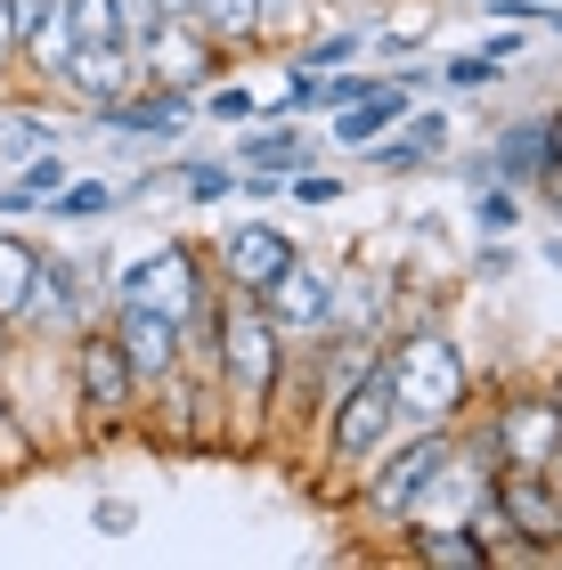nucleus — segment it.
<instances>
[{
  "mask_svg": "<svg viewBox=\"0 0 562 570\" xmlns=\"http://www.w3.org/2000/svg\"><path fill=\"white\" fill-rule=\"evenodd\" d=\"M375 358H383L392 400H400V424H465L473 367H465V351H456L448 326H400L392 351H375Z\"/></svg>",
  "mask_w": 562,
  "mask_h": 570,
  "instance_id": "f257e3e1",
  "label": "nucleus"
},
{
  "mask_svg": "<svg viewBox=\"0 0 562 570\" xmlns=\"http://www.w3.org/2000/svg\"><path fill=\"white\" fill-rule=\"evenodd\" d=\"M286 334H277L262 309H253L245 294H228L220 309V334H213V351H204V367H213V383L228 400H245V407H269L277 400V383H286Z\"/></svg>",
  "mask_w": 562,
  "mask_h": 570,
  "instance_id": "f03ea898",
  "label": "nucleus"
},
{
  "mask_svg": "<svg viewBox=\"0 0 562 570\" xmlns=\"http://www.w3.org/2000/svg\"><path fill=\"white\" fill-rule=\"evenodd\" d=\"M490 505L505 522L497 562H554V547H562V481L554 473H539V464H497Z\"/></svg>",
  "mask_w": 562,
  "mask_h": 570,
  "instance_id": "7ed1b4c3",
  "label": "nucleus"
},
{
  "mask_svg": "<svg viewBox=\"0 0 562 570\" xmlns=\"http://www.w3.org/2000/svg\"><path fill=\"white\" fill-rule=\"evenodd\" d=\"M66 383H73V416H82L90 432L131 424V407L147 400L139 375H131V358H122V343H115L107 326H82L66 343Z\"/></svg>",
  "mask_w": 562,
  "mask_h": 570,
  "instance_id": "20e7f679",
  "label": "nucleus"
},
{
  "mask_svg": "<svg viewBox=\"0 0 562 570\" xmlns=\"http://www.w3.org/2000/svg\"><path fill=\"white\" fill-rule=\"evenodd\" d=\"M220 294V277H213V253L188 245V237H171L156 253H139L131 269H115L107 277V302H147V309H171V318L188 326V309L196 302H213Z\"/></svg>",
  "mask_w": 562,
  "mask_h": 570,
  "instance_id": "39448f33",
  "label": "nucleus"
},
{
  "mask_svg": "<svg viewBox=\"0 0 562 570\" xmlns=\"http://www.w3.org/2000/svg\"><path fill=\"white\" fill-rule=\"evenodd\" d=\"M392 432H400V400H392V383H383V358H367V367L326 400V456L367 473V464L392 449Z\"/></svg>",
  "mask_w": 562,
  "mask_h": 570,
  "instance_id": "423d86ee",
  "label": "nucleus"
},
{
  "mask_svg": "<svg viewBox=\"0 0 562 570\" xmlns=\"http://www.w3.org/2000/svg\"><path fill=\"white\" fill-rule=\"evenodd\" d=\"M490 440H497V464H539V473H554L562 464V407L546 383H514V392L490 400Z\"/></svg>",
  "mask_w": 562,
  "mask_h": 570,
  "instance_id": "0eeeda50",
  "label": "nucleus"
},
{
  "mask_svg": "<svg viewBox=\"0 0 562 570\" xmlns=\"http://www.w3.org/2000/svg\"><path fill=\"white\" fill-rule=\"evenodd\" d=\"M448 449H456V424H416L407 449H383V456L367 464V513H375V522H407L416 489L448 464Z\"/></svg>",
  "mask_w": 562,
  "mask_h": 570,
  "instance_id": "6e6552de",
  "label": "nucleus"
},
{
  "mask_svg": "<svg viewBox=\"0 0 562 570\" xmlns=\"http://www.w3.org/2000/svg\"><path fill=\"white\" fill-rule=\"evenodd\" d=\"M481 179H505V188L546 196L562 179V115H514L490 147H481Z\"/></svg>",
  "mask_w": 562,
  "mask_h": 570,
  "instance_id": "1a4fd4ad",
  "label": "nucleus"
},
{
  "mask_svg": "<svg viewBox=\"0 0 562 570\" xmlns=\"http://www.w3.org/2000/svg\"><path fill=\"white\" fill-rule=\"evenodd\" d=\"M107 334L122 343V358H131L139 392H164V383L188 367V326L171 318V309H147V302H107Z\"/></svg>",
  "mask_w": 562,
  "mask_h": 570,
  "instance_id": "9d476101",
  "label": "nucleus"
},
{
  "mask_svg": "<svg viewBox=\"0 0 562 570\" xmlns=\"http://www.w3.org/2000/svg\"><path fill=\"white\" fill-rule=\"evenodd\" d=\"M220 66H228V49L204 41L196 17H164L156 33L139 41V82H156V90H188V98H196Z\"/></svg>",
  "mask_w": 562,
  "mask_h": 570,
  "instance_id": "9b49d317",
  "label": "nucleus"
},
{
  "mask_svg": "<svg viewBox=\"0 0 562 570\" xmlns=\"http://www.w3.org/2000/svg\"><path fill=\"white\" fill-rule=\"evenodd\" d=\"M49 90H66L82 115H98V107L139 90V49L131 41H73L58 58V73H49Z\"/></svg>",
  "mask_w": 562,
  "mask_h": 570,
  "instance_id": "f8f14e48",
  "label": "nucleus"
},
{
  "mask_svg": "<svg viewBox=\"0 0 562 570\" xmlns=\"http://www.w3.org/2000/svg\"><path fill=\"white\" fill-rule=\"evenodd\" d=\"M326 285H335V269H318L310 253H294V262L253 294V309H262L286 343H310V334H326Z\"/></svg>",
  "mask_w": 562,
  "mask_h": 570,
  "instance_id": "ddd939ff",
  "label": "nucleus"
},
{
  "mask_svg": "<svg viewBox=\"0 0 562 570\" xmlns=\"http://www.w3.org/2000/svg\"><path fill=\"white\" fill-rule=\"evenodd\" d=\"M294 253H302V245H294L277 220H237V228H228V237L213 245V277L228 285V294H245V302H253L277 269L294 262Z\"/></svg>",
  "mask_w": 562,
  "mask_h": 570,
  "instance_id": "4468645a",
  "label": "nucleus"
},
{
  "mask_svg": "<svg viewBox=\"0 0 562 570\" xmlns=\"http://www.w3.org/2000/svg\"><path fill=\"white\" fill-rule=\"evenodd\" d=\"M90 122H107V131L115 139H139V147H171V139H180L188 131V122H196V98L188 90H156V82H139L131 98H115V107H98Z\"/></svg>",
  "mask_w": 562,
  "mask_h": 570,
  "instance_id": "2eb2a0df",
  "label": "nucleus"
},
{
  "mask_svg": "<svg viewBox=\"0 0 562 570\" xmlns=\"http://www.w3.org/2000/svg\"><path fill=\"white\" fill-rule=\"evenodd\" d=\"M416 107V90L400 82V73H375V90H359L351 107H335V147H351L359 155L367 139H383V131H400V115Z\"/></svg>",
  "mask_w": 562,
  "mask_h": 570,
  "instance_id": "dca6fc26",
  "label": "nucleus"
},
{
  "mask_svg": "<svg viewBox=\"0 0 562 570\" xmlns=\"http://www.w3.org/2000/svg\"><path fill=\"white\" fill-rule=\"evenodd\" d=\"M228 164H237V171H277V179H286V171H302V164H318V139L286 115V122H269V131H245Z\"/></svg>",
  "mask_w": 562,
  "mask_h": 570,
  "instance_id": "f3484780",
  "label": "nucleus"
},
{
  "mask_svg": "<svg viewBox=\"0 0 562 570\" xmlns=\"http://www.w3.org/2000/svg\"><path fill=\"white\" fill-rule=\"evenodd\" d=\"M41 262H49V245L9 237V228H0V334H17V326H24V302H33Z\"/></svg>",
  "mask_w": 562,
  "mask_h": 570,
  "instance_id": "a211bd4d",
  "label": "nucleus"
},
{
  "mask_svg": "<svg viewBox=\"0 0 562 570\" xmlns=\"http://www.w3.org/2000/svg\"><path fill=\"white\" fill-rule=\"evenodd\" d=\"M407 554H416V562H441V570H497L490 538H481L473 522H456V530H407Z\"/></svg>",
  "mask_w": 562,
  "mask_h": 570,
  "instance_id": "6ab92c4d",
  "label": "nucleus"
},
{
  "mask_svg": "<svg viewBox=\"0 0 562 570\" xmlns=\"http://www.w3.org/2000/svg\"><path fill=\"white\" fill-rule=\"evenodd\" d=\"M262 9H269V0H188L196 33L220 41V49H253V41H262Z\"/></svg>",
  "mask_w": 562,
  "mask_h": 570,
  "instance_id": "aec40b11",
  "label": "nucleus"
},
{
  "mask_svg": "<svg viewBox=\"0 0 562 570\" xmlns=\"http://www.w3.org/2000/svg\"><path fill=\"white\" fill-rule=\"evenodd\" d=\"M115 204H122L115 179H66V188L41 204V213H49V220H66V228H82V220H107Z\"/></svg>",
  "mask_w": 562,
  "mask_h": 570,
  "instance_id": "412c9836",
  "label": "nucleus"
},
{
  "mask_svg": "<svg viewBox=\"0 0 562 570\" xmlns=\"http://www.w3.org/2000/svg\"><path fill=\"white\" fill-rule=\"evenodd\" d=\"M156 188H180L188 204H228L237 196V164H171V171H156Z\"/></svg>",
  "mask_w": 562,
  "mask_h": 570,
  "instance_id": "4be33fe9",
  "label": "nucleus"
},
{
  "mask_svg": "<svg viewBox=\"0 0 562 570\" xmlns=\"http://www.w3.org/2000/svg\"><path fill=\"white\" fill-rule=\"evenodd\" d=\"M367 41H375V33H351V24H343V33H326V41H294V49H286V66H302V73H335V66L359 58Z\"/></svg>",
  "mask_w": 562,
  "mask_h": 570,
  "instance_id": "5701e85b",
  "label": "nucleus"
},
{
  "mask_svg": "<svg viewBox=\"0 0 562 570\" xmlns=\"http://www.w3.org/2000/svg\"><path fill=\"white\" fill-rule=\"evenodd\" d=\"M196 115L204 122H262V98H253L245 82H220V73H213V82L196 90Z\"/></svg>",
  "mask_w": 562,
  "mask_h": 570,
  "instance_id": "b1692460",
  "label": "nucleus"
},
{
  "mask_svg": "<svg viewBox=\"0 0 562 570\" xmlns=\"http://www.w3.org/2000/svg\"><path fill=\"white\" fill-rule=\"evenodd\" d=\"M514 220H522V196L505 188V179H481V188H473V228H481V237H505Z\"/></svg>",
  "mask_w": 562,
  "mask_h": 570,
  "instance_id": "393cba45",
  "label": "nucleus"
},
{
  "mask_svg": "<svg viewBox=\"0 0 562 570\" xmlns=\"http://www.w3.org/2000/svg\"><path fill=\"white\" fill-rule=\"evenodd\" d=\"M400 139H407V147H416V155H424V164H441V155H448V139H456V131H448V115H441V107H407V115H400Z\"/></svg>",
  "mask_w": 562,
  "mask_h": 570,
  "instance_id": "a878e982",
  "label": "nucleus"
},
{
  "mask_svg": "<svg viewBox=\"0 0 562 570\" xmlns=\"http://www.w3.org/2000/svg\"><path fill=\"white\" fill-rule=\"evenodd\" d=\"M505 73H514V66H505L490 41H481V49H465V58L441 66V82H456V90H490V82H505Z\"/></svg>",
  "mask_w": 562,
  "mask_h": 570,
  "instance_id": "bb28decb",
  "label": "nucleus"
},
{
  "mask_svg": "<svg viewBox=\"0 0 562 570\" xmlns=\"http://www.w3.org/2000/svg\"><path fill=\"white\" fill-rule=\"evenodd\" d=\"M286 196H294V204H310V213H326V204H343V179H335V171H318V164H302V171H286Z\"/></svg>",
  "mask_w": 562,
  "mask_h": 570,
  "instance_id": "cd10ccee",
  "label": "nucleus"
},
{
  "mask_svg": "<svg viewBox=\"0 0 562 570\" xmlns=\"http://www.w3.org/2000/svg\"><path fill=\"white\" fill-rule=\"evenodd\" d=\"M17 188H24V196H33V204H49V196H58V188H66V155H58V147H41V155H33V164H24V171H17Z\"/></svg>",
  "mask_w": 562,
  "mask_h": 570,
  "instance_id": "c85d7f7f",
  "label": "nucleus"
},
{
  "mask_svg": "<svg viewBox=\"0 0 562 570\" xmlns=\"http://www.w3.org/2000/svg\"><path fill=\"white\" fill-rule=\"evenodd\" d=\"M164 17H171V9H164V0H115V33H122V41H131V49H139L147 33H156V24H164Z\"/></svg>",
  "mask_w": 562,
  "mask_h": 570,
  "instance_id": "c756f323",
  "label": "nucleus"
},
{
  "mask_svg": "<svg viewBox=\"0 0 562 570\" xmlns=\"http://www.w3.org/2000/svg\"><path fill=\"white\" fill-rule=\"evenodd\" d=\"M359 155H367V164H375V171H392V179H400V171H424V155H416V147H407V139H392V131H383V139H367Z\"/></svg>",
  "mask_w": 562,
  "mask_h": 570,
  "instance_id": "7c9ffc66",
  "label": "nucleus"
},
{
  "mask_svg": "<svg viewBox=\"0 0 562 570\" xmlns=\"http://www.w3.org/2000/svg\"><path fill=\"white\" fill-rule=\"evenodd\" d=\"M90 522L107 530V538H131V530H139V505H131V498H98V505H90Z\"/></svg>",
  "mask_w": 562,
  "mask_h": 570,
  "instance_id": "2f4dec72",
  "label": "nucleus"
},
{
  "mask_svg": "<svg viewBox=\"0 0 562 570\" xmlns=\"http://www.w3.org/2000/svg\"><path fill=\"white\" fill-rule=\"evenodd\" d=\"M383 49H407V41H432V9H407V17H392V24H383V33H375Z\"/></svg>",
  "mask_w": 562,
  "mask_h": 570,
  "instance_id": "473e14b6",
  "label": "nucleus"
},
{
  "mask_svg": "<svg viewBox=\"0 0 562 570\" xmlns=\"http://www.w3.org/2000/svg\"><path fill=\"white\" fill-rule=\"evenodd\" d=\"M514 262H522V253L505 245V237H481V253H473V269H481V277H505Z\"/></svg>",
  "mask_w": 562,
  "mask_h": 570,
  "instance_id": "72a5a7b5",
  "label": "nucleus"
},
{
  "mask_svg": "<svg viewBox=\"0 0 562 570\" xmlns=\"http://www.w3.org/2000/svg\"><path fill=\"white\" fill-rule=\"evenodd\" d=\"M17 58V17H9V0H0V66Z\"/></svg>",
  "mask_w": 562,
  "mask_h": 570,
  "instance_id": "f704fd0d",
  "label": "nucleus"
},
{
  "mask_svg": "<svg viewBox=\"0 0 562 570\" xmlns=\"http://www.w3.org/2000/svg\"><path fill=\"white\" fill-rule=\"evenodd\" d=\"M277 9H302V0H269V9H262V41H269V17H277Z\"/></svg>",
  "mask_w": 562,
  "mask_h": 570,
  "instance_id": "c9c22d12",
  "label": "nucleus"
},
{
  "mask_svg": "<svg viewBox=\"0 0 562 570\" xmlns=\"http://www.w3.org/2000/svg\"><path fill=\"white\" fill-rule=\"evenodd\" d=\"M546 392H554V407H562V367H554V383H546Z\"/></svg>",
  "mask_w": 562,
  "mask_h": 570,
  "instance_id": "e433bc0d",
  "label": "nucleus"
},
{
  "mask_svg": "<svg viewBox=\"0 0 562 570\" xmlns=\"http://www.w3.org/2000/svg\"><path fill=\"white\" fill-rule=\"evenodd\" d=\"M164 9H171V17H188V0H164Z\"/></svg>",
  "mask_w": 562,
  "mask_h": 570,
  "instance_id": "4c0bfd02",
  "label": "nucleus"
},
{
  "mask_svg": "<svg viewBox=\"0 0 562 570\" xmlns=\"http://www.w3.org/2000/svg\"><path fill=\"white\" fill-rule=\"evenodd\" d=\"M326 9H359V0H326Z\"/></svg>",
  "mask_w": 562,
  "mask_h": 570,
  "instance_id": "58836bf2",
  "label": "nucleus"
}]
</instances>
